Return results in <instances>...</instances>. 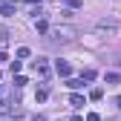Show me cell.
I'll list each match as a JSON object with an SVG mask.
<instances>
[{"label": "cell", "mask_w": 121, "mask_h": 121, "mask_svg": "<svg viewBox=\"0 0 121 121\" xmlns=\"http://www.w3.org/2000/svg\"><path fill=\"white\" fill-rule=\"evenodd\" d=\"M49 35H52V38H49L52 43H69V40H75L78 29H75V26H55Z\"/></svg>", "instance_id": "6da1fadb"}, {"label": "cell", "mask_w": 121, "mask_h": 121, "mask_svg": "<svg viewBox=\"0 0 121 121\" xmlns=\"http://www.w3.org/2000/svg\"><path fill=\"white\" fill-rule=\"evenodd\" d=\"M35 72L40 75V78H49V64H46V58H38V64H35Z\"/></svg>", "instance_id": "7a4b0ae2"}, {"label": "cell", "mask_w": 121, "mask_h": 121, "mask_svg": "<svg viewBox=\"0 0 121 121\" xmlns=\"http://www.w3.org/2000/svg\"><path fill=\"white\" fill-rule=\"evenodd\" d=\"M95 32H101V35H115V32H118V26H115V23H98V26H95Z\"/></svg>", "instance_id": "3957f363"}, {"label": "cell", "mask_w": 121, "mask_h": 121, "mask_svg": "<svg viewBox=\"0 0 121 121\" xmlns=\"http://www.w3.org/2000/svg\"><path fill=\"white\" fill-rule=\"evenodd\" d=\"M69 104H72L75 110H81V107H86V98H84L81 92H72V95H69Z\"/></svg>", "instance_id": "277c9868"}, {"label": "cell", "mask_w": 121, "mask_h": 121, "mask_svg": "<svg viewBox=\"0 0 121 121\" xmlns=\"http://www.w3.org/2000/svg\"><path fill=\"white\" fill-rule=\"evenodd\" d=\"M55 72L60 75V78H69V72H72V69H69L66 60H58V64H55Z\"/></svg>", "instance_id": "5b68a950"}, {"label": "cell", "mask_w": 121, "mask_h": 121, "mask_svg": "<svg viewBox=\"0 0 121 121\" xmlns=\"http://www.w3.org/2000/svg\"><path fill=\"white\" fill-rule=\"evenodd\" d=\"M12 12H14V3H12V0H3V3H0V14H6V17H9Z\"/></svg>", "instance_id": "8992f818"}, {"label": "cell", "mask_w": 121, "mask_h": 121, "mask_svg": "<svg viewBox=\"0 0 121 121\" xmlns=\"http://www.w3.org/2000/svg\"><path fill=\"white\" fill-rule=\"evenodd\" d=\"M46 98H49L46 89H38V92H35V101H46Z\"/></svg>", "instance_id": "52a82bcc"}, {"label": "cell", "mask_w": 121, "mask_h": 121, "mask_svg": "<svg viewBox=\"0 0 121 121\" xmlns=\"http://www.w3.org/2000/svg\"><path fill=\"white\" fill-rule=\"evenodd\" d=\"M101 95H104V89H101V86H95V89H92V92H89V98H92V101H98Z\"/></svg>", "instance_id": "ba28073f"}, {"label": "cell", "mask_w": 121, "mask_h": 121, "mask_svg": "<svg viewBox=\"0 0 121 121\" xmlns=\"http://www.w3.org/2000/svg\"><path fill=\"white\" fill-rule=\"evenodd\" d=\"M29 55H32V52H29V46H20V49H17V58H20V60L29 58Z\"/></svg>", "instance_id": "9c48e42d"}, {"label": "cell", "mask_w": 121, "mask_h": 121, "mask_svg": "<svg viewBox=\"0 0 121 121\" xmlns=\"http://www.w3.org/2000/svg\"><path fill=\"white\" fill-rule=\"evenodd\" d=\"M92 78H95V69H86V72L81 75V81H92Z\"/></svg>", "instance_id": "30bf717a"}, {"label": "cell", "mask_w": 121, "mask_h": 121, "mask_svg": "<svg viewBox=\"0 0 121 121\" xmlns=\"http://www.w3.org/2000/svg\"><path fill=\"white\" fill-rule=\"evenodd\" d=\"M35 26H38V32H49V26H46V20H38Z\"/></svg>", "instance_id": "8fae6325"}, {"label": "cell", "mask_w": 121, "mask_h": 121, "mask_svg": "<svg viewBox=\"0 0 121 121\" xmlns=\"http://www.w3.org/2000/svg\"><path fill=\"white\" fill-rule=\"evenodd\" d=\"M66 84H69V86H72V89H78V86H81V84H84V81H78V78H69V81H66Z\"/></svg>", "instance_id": "7c38bea8"}, {"label": "cell", "mask_w": 121, "mask_h": 121, "mask_svg": "<svg viewBox=\"0 0 121 121\" xmlns=\"http://www.w3.org/2000/svg\"><path fill=\"white\" fill-rule=\"evenodd\" d=\"M66 6H72V9H81V0H66Z\"/></svg>", "instance_id": "4fadbf2b"}, {"label": "cell", "mask_w": 121, "mask_h": 121, "mask_svg": "<svg viewBox=\"0 0 121 121\" xmlns=\"http://www.w3.org/2000/svg\"><path fill=\"white\" fill-rule=\"evenodd\" d=\"M86 121H101V115H98V112H89V115H86Z\"/></svg>", "instance_id": "5bb4252c"}, {"label": "cell", "mask_w": 121, "mask_h": 121, "mask_svg": "<svg viewBox=\"0 0 121 121\" xmlns=\"http://www.w3.org/2000/svg\"><path fill=\"white\" fill-rule=\"evenodd\" d=\"M0 112H6V101H0Z\"/></svg>", "instance_id": "9a60e30c"}, {"label": "cell", "mask_w": 121, "mask_h": 121, "mask_svg": "<svg viewBox=\"0 0 121 121\" xmlns=\"http://www.w3.org/2000/svg\"><path fill=\"white\" fill-rule=\"evenodd\" d=\"M69 121H84V118H81V115H72V118H69Z\"/></svg>", "instance_id": "2e32d148"}, {"label": "cell", "mask_w": 121, "mask_h": 121, "mask_svg": "<svg viewBox=\"0 0 121 121\" xmlns=\"http://www.w3.org/2000/svg\"><path fill=\"white\" fill-rule=\"evenodd\" d=\"M3 60H6V52H0V64H3Z\"/></svg>", "instance_id": "e0dca14e"}, {"label": "cell", "mask_w": 121, "mask_h": 121, "mask_svg": "<svg viewBox=\"0 0 121 121\" xmlns=\"http://www.w3.org/2000/svg\"><path fill=\"white\" fill-rule=\"evenodd\" d=\"M115 104H118V107H121V95H118V98H115Z\"/></svg>", "instance_id": "ac0fdd59"}, {"label": "cell", "mask_w": 121, "mask_h": 121, "mask_svg": "<svg viewBox=\"0 0 121 121\" xmlns=\"http://www.w3.org/2000/svg\"><path fill=\"white\" fill-rule=\"evenodd\" d=\"M26 3H38V0H26Z\"/></svg>", "instance_id": "d6986e66"}]
</instances>
